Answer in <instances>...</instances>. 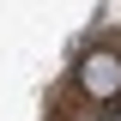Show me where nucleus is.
<instances>
[{
    "label": "nucleus",
    "instance_id": "obj_1",
    "mask_svg": "<svg viewBox=\"0 0 121 121\" xmlns=\"http://www.w3.org/2000/svg\"><path fill=\"white\" fill-rule=\"evenodd\" d=\"M79 85L91 97H121V60L115 55H85L79 60Z\"/></svg>",
    "mask_w": 121,
    "mask_h": 121
}]
</instances>
